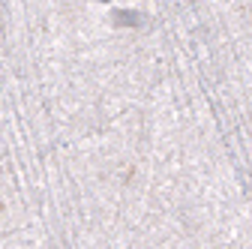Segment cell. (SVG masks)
<instances>
[{
	"label": "cell",
	"instance_id": "cell-1",
	"mask_svg": "<svg viewBox=\"0 0 252 249\" xmlns=\"http://www.w3.org/2000/svg\"><path fill=\"white\" fill-rule=\"evenodd\" d=\"M111 18H114V24H120V27H135V24H141V21H144L138 12H126V9H117Z\"/></svg>",
	"mask_w": 252,
	"mask_h": 249
},
{
	"label": "cell",
	"instance_id": "cell-2",
	"mask_svg": "<svg viewBox=\"0 0 252 249\" xmlns=\"http://www.w3.org/2000/svg\"><path fill=\"white\" fill-rule=\"evenodd\" d=\"M102 3H108V0H102Z\"/></svg>",
	"mask_w": 252,
	"mask_h": 249
}]
</instances>
